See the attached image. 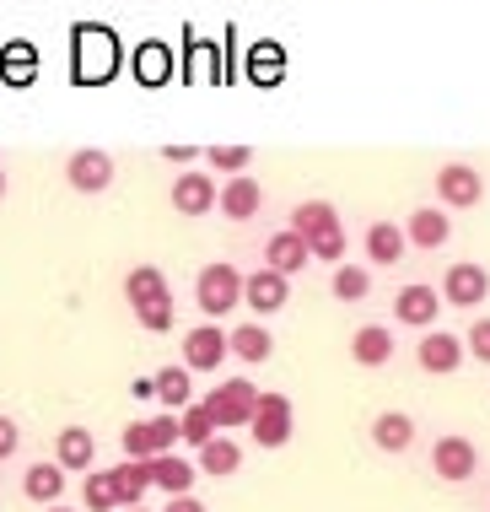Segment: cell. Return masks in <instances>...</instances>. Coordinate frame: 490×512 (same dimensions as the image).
I'll return each mask as SVG.
<instances>
[{
	"instance_id": "6da1fadb",
	"label": "cell",
	"mask_w": 490,
	"mask_h": 512,
	"mask_svg": "<svg viewBox=\"0 0 490 512\" xmlns=\"http://www.w3.org/2000/svg\"><path fill=\"white\" fill-rule=\"evenodd\" d=\"M124 297H130V308L140 318V329H151V335H167L173 329V292H167V275L157 265H135L130 281H124Z\"/></svg>"
},
{
	"instance_id": "7a4b0ae2",
	"label": "cell",
	"mask_w": 490,
	"mask_h": 512,
	"mask_svg": "<svg viewBox=\"0 0 490 512\" xmlns=\"http://www.w3.org/2000/svg\"><path fill=\"white\" fill-rule=\"evenodd\" d=\"M291 232L307 243V254L313 259H329V265H345V227L340 216H334L329 200H307L291 211Z\"/></svg>"
},
{
	"instance_id": "3957f363",
	"label": "cell",
	"mask_w": 490,
	"mask_h": 512,
	"mask_svg": "<svg viewBox=\"0 0 490 512\" xmlns=\"http://www.w3.org/2000/svg\"><path fill=\"white\" fill-rule=\"evenodd\" d=\"M248 426H254V442L259 448H286L291 442V432H297V405H291L280 389H264L259 399H254V415H248Z\"/></svg>"
},
{
	"instance_id": "277c9868",
	"label": "cell",
	"mask_w": 490,
	"mask_h": 512,
	"mask_svg": "<svg viewBox=\"0 0 490 512\" xmlns=\"http://www.w3.org/2000/svg\"><path fill=\"white\" fill-rule=\"evenodd\" d=\"M431 475H437L442 486H464V480L480 475V448H474L464 432H442L431 442Z\"/></svg>"
},
{
	"instance_id": "5b68a950",
	"label": "cell",
	"mask_w": 490,
	"mask_h": 512,
	"mask_svg": "<svg viewBox=\"0 0 490 512\" xmlns=\"http://www.w3.org/2000/svg\"><path fill=\"white\" fill-rule=\"evenodd\" d=\"M254 399H259V389H254L248 378H227L221 389H210L200 405L210 410L216 432H232V426H248V415H254Z\"/></svg>"
},
{
	"instance_id": "8992f818",
	"label": "cell",
	"mask_w": 490,
	"mask_h": 512,
	"mask_svg": "<svg viewBox=\"0 0 490 512\" xmlns=\"http://www.w3.org/2000/svg\"><path fill=\"white\" fill-rule=\"evenodd\" d=\"M119 442H124V459H157V453H173V442H178V415L167 410V415H151V421L124 426Z\"/></svg>"
},
{
	"instance_id": "52a82bcc",
	"label": "cell",
	"mask_w": 490,
	"mask_h": 512,
	"mask_svg": "<svg viewBox=\"0 0 490 512\" xmlns=\"http://www.w3.org/2000/svg\"><path fill=\"white\" fill-rule=\"evenodd\" d=\"M194 297H200L205 318H221V313H232L237 302H243V275H237L232 265H205L200 281H194Z\"/></svg>"
},
{
	"instance_id": "ba28073f",
	"label": "cell",
	"mask_w": 490,
	"mask_h": 512,
	"mask_svg": "<svg viewBox=\"0 0 490 512\" xmlns=\"http://www.w3.org/2000/svg\"><path fill=\"white\" fill-rule=\"evenodd\" d=\"M415 362H420V372H431V378L458 372V367H464V335H447V329H420Z\"/></svg>"
},
{
	"instance_id": "9c48e42d",
	"label": "cell",
	"mask_w": 490,
	"mask_h": 512,
	"mask_svg": "<svg viewBox=\"0 0 490 512\" xmlns=\"http://www.w3.org/2000/svg\"><path fill=\"white\" fill-rule=\"evenodd\" d=\"M442 308H480V302L490 297V275H485V265H453L442 275Z\"/></svg>"
},
{
	"instance_id": "30bf717a",
	"label": "cell",
	"mask_w": 490,
	"mask_h": 512,
	"mask_svg": "<svg viewBox=\"0 0 490 512\" xmlns=\"http://www.w3.org/2000/svg\"><path fill=\"white\" fill-rule=\"evenodd\" d=\"M243 302H248L259 318H270V313H280V308L291 302V281L264 265V270H254V275H243Z\"/></svg>"
},
{
	"instance_id": "8fae6325",
	"label": "cell",
	"mask_w": 490,
	"mask_h": 512,
	"mask_svg": "<svg viewBox=\"0 0 490 512\" xmlns=\"http://www.w3.org/2000/svg\"><path fill=\"white\" fill-rule=\"evenodd\" d=\"M221 362H227V329L216 324H200L184 335V367L189 372H216Z\"/></svg>"
},
{
	"instance_id": "7c38bea8",
	"label": "cell",
	"mask_w": 490,
	"mask_h": 512,
	"mask_svg": "<svg viewBox=\"0 0 490 512\" xmlns=\"http://www.w3.org/2000/svg\"><path fill=\"white\" fill-rule=\"evenodd\" d=\"M437 313H442V297L431 292L426 281L399 286V297H394V318H399V324H410V329H431V324H437Z\"/></svg>"
},
{
	"instance_id": "4fadbf2b",
	"label": "cell",
	"mask_w": 490,
	"mask_h": 512,
	"mask_svg": "<svg viewBox=\"0 0 490 512\" xmlns=\"http://www.w3.org/2000/svg\"><path fill=\"white\" fill-rule=\"evenodd\" d=\"M146 475H151V486L167 491V496H189L194 480H200V469L189 459H178V453H157V459H146Z\"/></svg>"
},
{
	"instance_id": "5bb4252c",
	"label": "cell",
	"mask_w": 490,
	"mask_h": 512,
	"mask_svg": "<svg viewBox=\"0 0 490 512\" xmlns=\"http://www.w3.org/2000/svg\"><path fill=\"white\" fill-rule=\"evenodd\" d=\"M350 356H356V367H388L394 362V329L361 324L356 335H350Z\"/></svg>"
},
{
	"instance_id": "9a60e30c",
	"label": "cell",
	"mask_w": 490,
	"mask_h": 512,
	"mask_svg": "<svg viewBox=\"0 0 490 512\" xmlns=\"http://www.w3.org/2000/svg\"><path fill=\"white\" fill-rule=\"evenodd\" d=\"M264 259H270V270H275V275H286V281H291V275H302L307 265H313L307 243H302L291 227H286V232H275V238L264 243Z\"/></svg>"
},
{
	"instance_id": "2e32d148",
	"label": "cell",
	"mask_w": 490,
	"mask_h": 512,
	"mask_svg": "<svg viewBox=\"0 0 490 512\" xmlns=\"http://www.w3.org/2000/svg\"><path fill=\"white\" fill-rule=\"evenodd\" d=\"M92 459H97V437L87 432V426H65L60 437H54V464L65 469H92Z\"/></svg>"
},
{
	"instance_id": "e0dca14e",
	"label": "cell",
	"mask_w": 490,
	"mask_h": 512,
	"mask_svg": "<svg viewBox=\"0 0 490 512\" xmlns=\"http://www.w3.org/2000/svg\"><path fill=\"white\" fill-rule=\"evenodd\" d=\"M372 442L383 453H404L415 442V415H404V410H383V415H372Z\"/></svg>"
},
{
	"instance_id": "ac0fdd59",
	"label": "cell",
	"mask_w": 490,
	"mask_h": 512,
	"mask_svg": "<svg viewBox=\"0 0 490 512\" xmlns=\"http://www.w3.org/2000/svg\"><path fill=\"white\" fill-rule=\"evenodd\" d=\"M237 464H243V448H237L232 437H210V442H200V475H210V480H227V475H237Z\"/></svg>"
},
{
	"instance_id": "d6986e66",
	"label": "cell",
	"mask_w": 490,
	"mask_h": 512,
	"mask_svg": "<svg viewBox=\"0 0 490 512\" xmlns=\"http://www.w3.org/2000/svg\"><path fill=\"white\" fill-rule=\"evenodd\" d=\"M480 173H474V168H464V162H453V168H442L437 173V195L447 200V205H474V200H480Z\"/></svg>"
},
{
	"instance_id": "ffe728a7",
	"label": "cell",
	"mask_w": 490,
	"mask_h": 512,
	"mask_svg": "<svg viewBox=\"0 0 490 512\" xmlns=\"http://www.w3.org/2000/svg\"><path fill=\"white\" fill-rule=\"evenodd\" d=\"M227 351L259 367V362H270V356H275V340H270V329H264V324H237L227 335Z\"/></svg>"
},
{
	"instance_id": "44dd1931",
	"label": "cell",
	"mask_w": 490,
	"mask_h": 512,
	"mask_svg": "<svg viewBox=\"0 0 490 512\" xmlns=\"http://www.w3.org/2000/svg\"><path fill=\"white\" fill-rule=\"evenodd\" d=\"M173 205H178L184 216H205L210 205H216V184H210L205 173H184V178L173 184Z\"/></svg>"
},
{
	"instance_id": "7402d4cb",
	"label": "cell",
	"mask_w": 490,
	"mask_h": 512,
	"mask_svg": "<svg viewBox=\"0 0 490 512\" xmlns=\"http://www.w3.org/2000/svg\"><path fill=\"white\" fill-rule=\"evenodd\" d=\"M404 248H410V243H404V232L394 227V221H372V227H367V259H372V265H399Z\"/></svg>"
},
{
	"instance_id": "603a6c76",
	"label": "cell",
	"mask_w": 490,
	"mask_h": 512,
	"mask_svg": "<svg viewBox=\"0 0 490 512\" xmlns=\"http://www.w3.org/2000/svg\"><path fill=\"white\" fill-rule=\"evenodd\" d=\"M22 491L33 496V502L54 507V502L65 496V469H60V464H27V475H22Z\"/></svg>"
},
{
	"instance_id": "cb8c5ba5",
	"label": "cell",
	"mask_w": 490,
	"mask_h": 512,
	"mask_svg": "<svg viewBox=\"0 0 490 512\" xmlns=\"http://www.w3.org/2000/svg\"><path fill=\"white\" fill-rule=\"evenodd\" d=\"M114 475V491H119V507H140V496L151 491V475H146V459H124L108 469Z\"/></svg>"
},
{
	"instance_id": "d4e9b609",
	"label": "cell",
	"mask_w": 490,
	"mask_h": 512,
	"mask_svg": "<svg viewBox=\"0 0 490 512\" xmlns=\"http://www.w3.org/2000/svg\"><path fill=\"white\" fill-rule=\"evenodd\" d=\"M447 232H453V221H447L442 211H415L410 227H404V243H415V248H442Z\"/></svg>"
},
{
	"instance_id": "484cf974",
	"label": "cell",
	"mask_w": 490,
	"mask_h": 512,
	"mask_svg": "<svg viewBox=\"0 0 490 512\" xmlns=\"http://www.w3.org/2000/svg\"><path fill=\"white\" fill-rule=\"evenodd\" d=\"M151 389H157V399L167 410H184V405H194V389H189V367H162L157 378H151Z\"/></svg>"
},
{
	"instance_id": "4316f807",
	"label": "cell",
	"mask_w": 490,
	"mask_h": 512,
	"mask_svg": "<svg viewBox=\"0 0 490 512\" xmlns=\"http://www.w3.org/2000/svg\"><path fill=\"white\" fill-rule=\"evenodd\" d=\"M108 178H114V162H108L103 151H81V157H70V184L76 189H108Z\"/></svg>"
},
{
	"instance_id": "83f0119b",
	"label": "cell",
	"mask_w": 490,
	"mask_h": 512,
	"mask_svg": "<svg viewBox=\"0 0 490 512\" xmlns=\"http://www.w3.org/2000/svg\"><path fill=\"white\" fill-rule=\"evenodd\" d=\"M216 200H221V211H227V216L243 221V216H254V211H259V184H254V178H232V184L221 189Z\"/></svg>"
},
{
	"instance_id": "f1b7e54d",
	"label": "cell",
	"mask_w": 490,
	"mask_h": 512,
	"mask_svg": "<svg viewBox=\"0 0 490 512\" xmlns=\"http://www.w3.org/2000/svg\"><path fill=\"white\" fill-rule=\"evenodd\" d=\"M334 297H340V302H361V297H367L372 292V270L367 265H334Z\"/></svg>"
},
{
	"instance_id": "f546056e",
	"label": "cell",
	"mask_w": 490,
	"mask_h": 512,
	"mask_svg": "<svg viewBox=\"0 0 490 512\" xmlns=\"http://www.w3.org/2000/svg\"><path fill=\"white\" fill-rule=\"evenodd\" d=\"M216 437V421H210L205 405H184L178 410V442H189V448H200V442Z\"/></svg>"
},
{
	"instance_id": "4dcf8cb0",
	"label": "cell",
	"mask_w": 490,
	"mask_h": 512,
	"mask_svg": "<svg viewBox=\"0 0 490 512\" xmlns=\"http://www.w3.org/2000/svg\"><path fill=\"white\" fill-rule=\"evenodd\" d=\"M81 502H87V512H114V507H119L114 475H108V469H97V475H87V486H81Z\"/></svg>"
},
{
	"instance_id": "1f68e13d",
	"label": "cell",
	"mask_w": 490,
	"mask_h": 512,
	"mask_svg": "<svg viewBox=\"0 0 490 512\" xmlns=\"http://www.w3.org/2000/svg\"><path fill=\"white\" fill-rule=\"evenodd\" d=\"M464 356H474V362H490V318H474V324H469Z\"/></svg>"
},
{
	"instance_id": "d6a6232c",
	"label": "cell",
	"mask_w": 490,
	"mask_h": 512,
	"mask_svg": "<svg viewBox=\"0 0 490 512\" xmlns=\"http://www.w3.org/2000/svg\"><path fill=\"white\" fill-rule=\"evenodd\" d=\"M17 442H22V432H17V421H11V415H0V464H6L11 453H17Z\"/></svg>"
},
{
	"instance_id": "836d02e7",
	"label": "cell",
	"mask_w": 490,
	"mask_h": 512,
	"mask_svg": "<svg viewBox=\"0 0 490 512\" xmlns=\"http://www.w3.org/2000/svg\"><path fill=\"white\" fill-rule=\"evenodd\" d=\"M162 512H210V507L189 491V496H167V507H162Z\"/></svg>"
},
{
	"instance_id": "e575fe53",
	"label": "cell",
	"mask_w": 490,
	"mask_h": 512,
	"mask_svg": "<svg viewBox=\"0 0 490 512\" xmlns=\"http://www.w3.org/2000/svg\"><path fill=\"white\" fill-rule=\"evenodd\" d=\"M210 162H216V168H243V162H248V151L227 146V151H216V157H210Z\"/></svg>"
},
{
	"instance_id": "d590c367",
	"label": "cell",
	"mask_w": 490,
	"mask_h": 512,
	"mask_svg": "<svg viewBox=\"0 0 490 512\" xmlns=\"http://www.w3.org/2000/svg\"><path fill=\"white\" fill-rule=\"evenodd\" d=\"M130 394H135V399H151L157 389H151V378H135V383H130Z\"/></svg>"
},
{
	"instance_id": "8d00e7d4",
	"label": "cell",
	"mask_w": 490,
	"mask_h": 512,
	"mask_svg": "<svg viewBox=\"0 0 490 512\" xmlns=\"http://www.w3.org/2000/svg\"><path fill=\"white\" fill-rule=\"evenodd\" d=\"M49 512H76V507H60V502H54V507H49Z\"/></svg>"
},
{
	"instance_id": "74e56055",
	"label": "cell",
	"mask_w": 490,
	"mask_h": 512,
	"mask_svg": "<svg viewBox=\"0 0 490 512\" xmlns=\"http://www.w3.org/2000/svg\"><path fill=\"white\" fill-rule=\"evenodd\" d=\"M0 195H6V173H0Z\"/></svg>"
},
{
	"instance_id": "f35d334b",
	"label": "cell",
	"mask_w": 490,
	"mask_h": 512,
	"mask_svg": "<svg viewBox=\"0 0 490 512\" xmlns=\"http://www.w3.org/2000/svg\"><path fill=\"white\" fill-rule=\"evenodd\" d=\"M124 512H146V507H124Z\"/></svg>"
}]
</instances>
